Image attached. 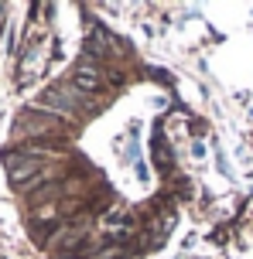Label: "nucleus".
I'll return each instance as SVG.
<instances>
[{
    "label": "nucleus",
    "mask_w": 253,
    "mask_h": 259,
    "mask_svg": "<svg viewBox=\"0 0 253 259\" xmlns=\"http://www.w3.org/2000/svg\"><path fill=\"white\" fill-rule=\"evenodd\" d=\"M106 78L110 75H103V68L96 62H82L72 72V89L79 92V96H99V92L106 89Z\"/></svg>",
    "instance_id": "1"
}]
</instances>
